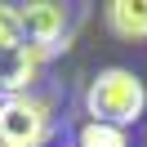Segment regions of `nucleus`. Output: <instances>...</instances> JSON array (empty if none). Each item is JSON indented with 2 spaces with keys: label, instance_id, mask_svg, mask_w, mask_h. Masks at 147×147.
Instances as JSON below:
<instances>
[{
  "label": "nucleus",
  "instance_id": "f257e3e1",
  "mask_svg": "<svg viewBox=\"0 0 147 147\" xmlns=\"http://www.w3.org/2000/svg\"><path fill=\"white\" fill-rule=\"evenodd\" d=\"M143 111H147V85L138 71L102 67L98 76H89V85H85V116L89 120L129 129V125L143 120Z\"/></svg>",
  "mask_w": 147,
  "mask_h": 147
},
{
  "label": "nucleus",
  "instance_id": "f03ea898",
  "mask_svg": "<svg viewBox=\"0 0 147 147\" xmlns=\"http://www.w3.org/2000/svg\"><path fill=\"white\" fill-rule=\"evenodd\" d=\"M18 13V31H22V45L49 63L54 54H63L71 45V31H76V9L63 5V0H27V5H13Z\"/></svg>",
  "mask_w": 147,
  "mask_h": 147
},
{
  "label": "nucleus",
  "instance_id": "7ed1b4c3",
  "mask_svg": "<svg viewBox=\"0 0 147 147\" xmlns=\"http://www.w3.org/2000/svg\"><path fill=\"white\" fill-rule=\"evenodd\" d=\"M54 138V107L40 94L0 98V147H49Z\"/></svg>",
  "mask_w": 147,
  "mask_h": 147
},
{
  "label": "nucleus",
  "instance_id": "20e7f679",
  "mask_svg": "<svg viewBox=\"0 0 147 147\" xmlns=\"http://www.w3.org/2000/svg\"><path fill=\"white\" fill-rule=\"evenodd\" d=\"M40 58L27 45L0 49V98H13V94H31V85L40 80Z\"/></svg>",
  "mask_w": 147,
  "mask_h": 147
},
{
  "label": "nucleus",
  "instance_id": "39448f33",
  "mask_svg": "<svg viewBox=\"0 0 147 147\" xmlns=\"http://www.w3.org/2000/svg\"><path fill=\"white\" fill-rule=\"evenodd\" d=\"M102 22L116 40H147V0H107Z\"/></svg>",
  "mask_w": 147,
  "mask_h": 147
},
{
  "label": "nucleus",
  "instance_id": "423d86ee",
  "mask_svg": "<svg viewBox=\"0 0 147 147\" xmlns=\"http://www.w3.org/2000/svg\"><path fill=\"white\" fill-rule=\"evenodd\" d=\"M76 147H134V138H129V129L85 120V125L76 129Z\"/></svg>",
  "mask_w": 147,
  "mask_h": 147
},
{
  "label": "nucleus",
  "instance_id": "0eeeda50",
  "mask_svg": "<svg viewBox=\"0 0 147 147\" xmlns=\"http://www.w3.org/2000/svg\"><path fill=\"white\" fill-rule=\"evenodd\" d=\"M13 45H22L18 13H13V5H0V49H13Z\"/></svg>",
  "mask_w": 147,
  "mask_h": 147
}]
</instances>
